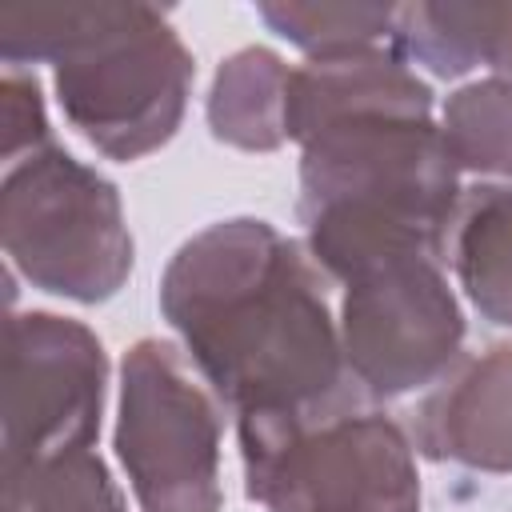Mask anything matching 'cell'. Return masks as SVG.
Segmentation results:
<instances>
[{
    "instance_id": "11",
    "label": "cell",
    "mask_w": 512,
    "mask_h": 512,
    "mask_svg": "<svg viewBox=\"0 0 512 512\" xmlns=\"http://www.w3.org/2000/svg\"><path fill=\"white\" fill-rule=\"evenodd\" d=\"M448 252L472 308L512 328V184H476L460 192Z\"/></svg>"
},
{
    "instance_id": "3",
    "label": "cell",
    "mask_w": 512,
    "mask_h": 512,
    "mask_svg": "<svg viewBox=\"0 0 512 512\" xmlns=\"http://www.w3.org/2000/svg\"><path fill=\"white\" fill-rule=\"evenodd\" d=\"M8 64H56L68 124L108 160H140L172 140L192 92V52L152 4L0 8Z\"/></svg>"
},
{
    "instance_id": "10",
    "label": "cell",
    "mask_w": 512,
    "mask_h": 512,
    "mask_svg": "<svg viewBox=\"0 0 512 512\" xmlns=\"http://www.w3.org/2000/svg\"><path fill=\"white\" fill-rule=\"evenodd\" d=\"M392 40L404 60L444 80L492 68L512 84V4H400Z\"/></svg>"
},
{
    "instance_id": "15",
    "label": "cell",
    "mask_w": 512,
    "mask_h": 512,
    "mask_svg": "<svg viewBox=\"0 0 512 512\" xmlns=\"http://www.w3.org/2000/svg\"><path fill=\"white\" fill-rule=\"evenodd\" d=\"M284 40H292L312 60L348 56L376 48L396 28L392 4H296V0H264L256 8Z\"/></svg>"
},
{
    "instance_id": "14",
    "label": "cell",
    "mask_w": 512,
    "mask_h": 512,
    "mask_svg": "<svg viewBox=\"0 0 512 512\" xmlns=\"http://www.w3.org/2000/svg\"><path fill=\"white\" fill-rule=\"evenodd\" d=\"M440 140L456 172L512 176V84L492 76L456 88L440 116Z\"/></svg>"
},
{
    "instance_id": "1",
    "label": "cell",
    "mask_w": 512,
    "mask_h": 512,
    "mask_svg": "<svg viewBox=\"0 0 512 512\" xmlns=\"http://www.w3.org/2000/svg\"><path fill=\"white\" fill-rule=\"evenodd\" d=\"M288 140L300 144V224L340 284L360 268L448 248L456 164L432 120V88L380 48L308 60L288 76Z\"/></svg>"
},
{
    "instance_id": "4",
    "label": "cell",
    "mask_w": 512,
    "mask_h": 512,
    "mask_svg": "<svg viewBox=\"0 0 512 512\" xmlns=\"http://www.w3.org/2000/svg\"><path fill=\"white\" fill-rule=\"evenodd\" d=\"M244 492L264 512H420L416 452L404 428L356 396L240 416Z\"/></svg>"
},
{
    "instance_id": "5",
    "label": "cell",
    "mask_w": 512,
    "mask_h": 512,
    "mask_svg": "<svg viewBox=\"0 0 512 512\" xmlns=\"http://www.w3.org/2000/svg\"><path fill=\"white\" fill-rule=\"evenodd\" d=\"M0 240L8 264L32 288L76 304L116 296L132 272V236L116 184L56 144L8 168Z\"/></svg>"
},
{
    "instance_id": "16",
    "label": "cell",
    "mask_w": 512,
    "mask_h": 512,
    "mask_svg": "<svg viewBox=\"0 0 512 512\" xmlns=\"http://www.w3.org/2000/svg\"><path fill=\"white\" fill-rule=\"evenodd\" d=\"M0 116H4V160H8V168L20 164L32 152H44L52 144L36 76H20V72L4 76V84H0Z\"/></svg>"
},
{
    "instance_id": "6",
    "label": "cell",
    "mask_w": 512,
    "mask_h": 512,
    "mask_svg": "<svg viewBox=\"0 0 512 512\" xmlns=\"http://www.w3.org/2000/svg\"><path fill=\"white\" fill-rule=\"evenodd\" d=\"M116 456L140 512H220V416L168 340H136L120 364Z\"/></svg>"
},
{
    "instance_id": "2",
    "label": "cell",
    "mask_w": 512,
    "mask_h": 512,
    "mask_svg": "<svg viewBox=\"0 0 512 512\" xmlns=\"http://www.w3.org/2000/svg\"><path fill=\"white\" fill-rule=\"evenodd\" d=\"M160 312L236 416H292L356 396L316 260L268 220H216L176 248Z\"/></svg>"
},
{
    "instance_id": "12",
    "label": "cell",
    "mask_w": 512,
    "mask_h": 512,
    "mask_svg": "<svg viewBox=\"0 0 512 512\" xmlns=\"http://www.w3.org/2000/svg\"><path fill=\"white\" fill-rule=\"evenodd\" d=\"M288 76L292 68L268 48H240L236 56H228L208 96L212 136L244 152L280 148L288 140Z\"/></svg>"
},
{
    "instance_id": "9",
    "label": "cell",
    "mask_w": 512,
    "mask_h": 512,
    "mask_svg": "<svg viewBox=\"0 0 512 512\" xmlns=\"http://www.w3.org/2000/svg\"><path fill=\"white\" fill-rule=\"evenodd\" d=\"M416 448L472 472H512V344L460 356L420 400Z\"/></svg>"
},
{
    "instance_id": "8",
    "label": "cell",
    "mask_w": 512,
    "mask_h": 512,
    "mask_svg": "<svg viewBox=\"0 0 512 512\" xmlns=\"http://www.w3.org/2000/svg\"><path fill=\"white\" fill-rule=\"evenodd\" d=\"M108 360L100 340L56 312H12L4 328L0 468L40 464L96 444Z\"/></svg>"
},
{
    "instance_id": "13",
    "label": "cell",
    "mask_w": 512,
    "mask_h": 512,
    "mask_svg": "<svg viewBox=\"0 0 512 512\" xmlns=\"http://www.w3.org/2000/svg\"><path fill=\"white\" fill-rule=\"evenodd\" d=\"M0 480V512H128L116 480L92 448L0 468Z\"/></svg>"
},
{
    "instance_id": "7",
    "label": "cell",
    "mask_w": 512,
    "mask_h": 512,
    "mask_svg": "<svg viewBox=\"0 0 512 512\" xmlns=\"http://www.w3.org/2000/svg\"><path fill=\"white\" fill-rule=\"evenodd\" d=\"M464 344L460 304L440 272V256H388L344 280L340 348L352 384L392 400L436 384Z\"/></svg>"
}]
</instances>
